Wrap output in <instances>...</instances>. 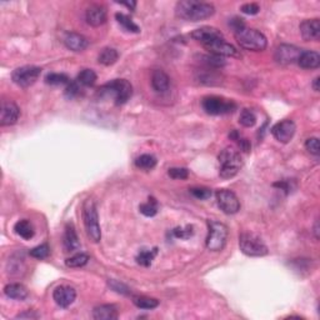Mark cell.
<instances>
[{
    "label": "cell",
    "instance_id": "36",
    "mask_svg": "<svg viewBox=\"0 0 320 320\" xmlns=\"http://www.w3.org/2000/svg\"><path fill=\"white\" fill-rule=\"evenodd\" d=\"M239 123L242 124L243 127H245V128L254 127V125H255V123H256L255 114H254L251 110H249V109H244V110H243L242 113H240Z\"/></svg>",
    "mask_w": 320,
    "mask_h": 320
},
{
    "label": "cell",
    "instance_id": "41",
    "mask_svg": "<svg viewBox=\"0 0 320 320\" xmlns=\"http://www.w3.org/2000/svg\"><path fill=\"white\" fill-rule=\"evenodd\" d=\"M168 175L173 179H180V180H184L189 177V172L186 168H172L168 172Z\"/></svg>",
    "mask_w": 320,
    "mask_h": 320
},
{
    "label": "cell",
    "instance_id": "47",
    "mask_svg": "<svg viewBox=\"0 0 320 320\" xmlns=\"http://www.w3.org/2000/svg\"><path fill=\"white\" fill-rule=\"evenodd\" d=\"M274 186L275 188L282 189V190H285L286 193H289V190H290V186H289L288 181H278V183H274Z\"/></svg>",
    "mask_w": 320,
    "mask_h": 320
},
{
    "label": "cell",
    "instance_id": "13",
    "mask_svg": "<svg viewBox=\"0 0 320 320\" xmlns=\"http://www.w3.org/2000/svg\"><path fill=\"white\" fill-rule=\"evenodd\" d=\"M204 48L208 51H210L213 55L216 57H230V58H239V51L237 50L234 45L226 43L225 39L220 38L216 40L212 41V43L204 45Z\"/></svg>",
    "mask_w": 320,
    "mask_h": 320
},
{
    "label": "cell",
    "instance_id": "34",
    "mask_svg": "<svg viewBox=\"0 0 320 320\" xmlns=\"http://www.w3.org/2000/svg\"><path fill=\"white\" fill-rule=\"evenodd\" d=\"M140 213L145 216H154L158 213V202L153 197L149 198L148 202L140 204L139 207Z\"/></svg>",
    "mask_w": 320,
    "mask_h": 320
},
{
    "label": "cell",
    "instance_id": "48",
    "mask_svg": "<svg viewBox=\"0 0 320 320\" xmlns=\"http://www.w3.org/2000/svg\"><path fill=\"white\" fill-rule=\"evenodd\" d=\"M119 4L128 6L130 10H135V8H137V3H135V1H123V3H119Z\"/></svg>",
    "mask_w": 320,
    "mask_h": 320
},
{
    "label": "cell",
    "instance_id": "6",
    "mask_svg": "<svg viewBox=\"0 0 320 320\" xmlns=\"http://www.w3.org/2000/svg\"><path fill=\"white\" fill-rule=\"evenodd\" d=\"M208 225H209V232L207 237V248L212 251H221L228 240V226L214 220L209 221Z\"/></svg>",
    "mask_w": 320,
    "mask_h": 320
},
{
    "label": "cell",
    "instance_id": "22",
    "mask_svg": "<svg viewBox=\"0 0 320 320\" xmlns=\"http://www.w3.org/2000/svg\"><path fill=\"white\" fill-rule=\"evenodd\" d=\"M151 86L155 92L165 93L170 86V79L163 70H154L151 74Z\"/></svg>",
    "mask_w": 320,
    "mask_h": 320
},
{
    "label": "cell",
    "instance_id": "39",
    "mask_svg": "<svg viewBox=\"0 0 320 320\" xmlns=\"http://www.w3.org/2000/svg\"><path fill=\"white\" fill-rule=\"evenodd\" d=\"M173 234L178 239H189L194 235V228L191 225L185 226V228H175L173 230Z\"/></svg>",
    "mask_w": 320,
    "mask_h": 320
},
{
    "label": "cell",
    "instance_id": "45",
    "mask_svg": "<svg viewBox=\"0 0 320 320\" xmlns=\"http://www.w3.org/2000/svg\"><path fill=\"white\" fill-rule=\"evenodd\" d=\"M235 142H237L238 145H239V148L242 149L243 151H247V153L248 151H250L251 145H250V143H249V140L245 139V138H242V135H240V137L238 138Z\"/></svg>",
    "mask_w": 320,
    "mask_h": 320
},
{
    "label": "cell",
    "instance_id": "20",
    "mask_svg": "<svg viewBox=\"0 0 320 320\" xmlns=\"http://www.w3.org/2000/svg\"><path fill=\"white\" fill-rule=\"evenodd\" d=\"M63 244H64L65 251H75L80 249V242L76 235L75 228L73 224H67L65 226L64 237H63Z\"/></svg>",
    "mask_w": 320,
    "mask_h": 320
},
{
    "label": "cell",
    "instance_id": "44",
    "mask_svg": "<svg viewBox=\"0 0 320 320\" xmlns=\"http://www.w3.org/2000/svg\"><path fill=\"white\" fill-rule=\"evenodd\" d=\"M229 27L234 30V33H238L239 30L244 29L245 23L242 18H237V16H235V18H233V19L229 20Z\"/></svg>",
    "mask_w": 320,
    "mask_h": 320
},
{
    "label": "cell",
    "instance_id": "42",
    "mask_svg": "<svg viewBox=\"0 0 320 320\" xmlns=\"http://www.w3.org/2000/svg\"><path fill=\"white\" fill-rule=\"evenodd\" d=\"M305 148L313 155H319L320 148H319V139L318 138H309L305 142Z\"/></svg>",
    "mask_w": 320,
    "mask_h": 320
},
{
    "label": "cell",
    "instance_id": "11",
    "mask_svg": "<svg viewBox=\"0 0 320 320\" xmlns=\"http://www.w3.org/2000/svg\"><path fill=\"white\" fill-rule=\"evenodd\" d=\"M296 125L293 120H289V119H285V120L279 121L272 128V134L278 142L283 144L289 143L291 139H293L294 134H295Z\"/></svg>",
    "mask_w": 320,
    "mask_h": 320
},
{
    "label": "cell",
    "instance_id": "16",
    "mask_svg": "<svg viewBox=\"0 0 320 320\" xmlns=\"http://www.w3.org/2000/svg\"><path fill=\"white\" fill-rule=\"evenodd\" d=\"M76 298L75 289L68 285H60L55 288L54 293H53V299L55 300L59 307L68 308L74 303Z\"/></svg>",
    "mask_w": 320,
    "mask_h": 320
},
{
    "label": "cell",
    "instance_id": "33",
    "mask_svg": "<svg viewBox=\"0 0 320 320\" xmlns=\"http://www.w3.org/2000/svg\"><path fill=\"white\" fill-rule=\"evenodd\" d=\"M88 261H89L88 254L79 253L73 256H70V258H68L67 260H65V265H67L68 268H81V266L85 265Z\"/></svg>",
    "mask_w": 320,
    "mask_h": 320
},
{
    "label": "cell",
    "instance_id": "46",
    "mask_svg": "<svg viewBox=\"0 0 320 320\" xmlns=\"http://www.w3.org/2000/svg\"><path fill=\"white\" fill-rule=\"evenodd\" d=\"M40 317V315L39 314H36V313L34 312V310H28V312H25V313H22V314H19V315H16V318H18V319H24V318H28V319H36V318H39Z\"/></svg>",
    "mask_w": 320,
    "mask_h": 320
},
{
    "label": "cell",
    "instance_id": "15",
    "mask_svg": "<svg viewBox=\"0 0 320 320\" xmlns=\"http://www.w3.org/2000/svg\"><path fill=\"white\" fill-rule=\"evenodd\" d=\"M191 38H193L194 40L199 41V43L204 46L207 45V44L212 43V41L216 40V39L224 38V36L220 30H218L216 28L203 27L197 30H194V32L191 33Z\"/></svg>",
    "mask_w": 320,
    "mask_h": 320
},
{
    "label": "cell",
    "instance_id": "50",
    "mask_svg": "<svg viewBox=\"0 0 320 320\" xmlns=\"http://www.w3.org/2000/svg\"><path fill=\"white\" fill-rule=\"evenodd\" d=\"M314 233H315V238L317 239H319V221H315V225H314Z\"/></svg>",
    "mask_w": 320,
    "mask_h": 320
},
{
    "label": "cell",
    "instance_id": "8",
    "mask_svg": "<svg viewBox=\"0 0 320 320\" xmlns=\"http://www.w3.org/2000/svg\"><path fill=\"white\" fill-rule=\"evenodd\" d=\"M202 107L205 113L210 115H224L230 114L237 109V104L232 100L224 99L220 97H207L203 99Z\"/></svg>",
    "mask_w": 320,
    "mask_h": 320
},
{
    "label": "cell",
    "instance_id": "24",
    "mask_svg": "<svg viewBox=\"0 0 320 320\" xmlns=\"http://www.w3.org/2000/svg\"><path fill=\"white\" fill-rule=\"evenodd\" d=\"M4 294H5L8 298L14 299V300H24V299L28 298L29 293H28L27 288L22 284H18V283H13V284H8V285L4 288Z\"/></svg>",
    "mask_w": 320,
    "mask_h": 320
},
{
    "label": "cell",
    "instance_id": "26",
    "mask_svg": "<svg viewBox=\"0 0 320 320\" xmlns=\"http://www.w3.org/2000/svg\"><path fill=\"white\" fill-rule=\"evenodd\" d=\"M119 58V53L113 48H104L98 55V62L99 64L105 65V67H109V65H113L114 63H116Z\"/></svg>",
    "mask_w": 320,
    "mask_h": 320
},
{
    "label": "cell",
    "instance_id": "35",
    "mask_svg": "<svg viewBox=\"0 0 320 320\" xmlns=\"http://www.w3.org/2000/svg\"><path fill=\"white\" fill-rule=\"evenodd\" d=\"M200 59H202V63L203 64L207 65L208 69H215V68H220V67H224L225 65V62H224L223 59H221L220 57H216V55H202L200 57Z\"/></svg>",
    "mask_w": 320,
    "mask_h": 320
},
{
    "label": "cell",
    "instance_id": "30",
    "mask_svg": "<svg viewBox=\"0 0 320 320\" xmlns=\"http://www.w3.org/2000/svg\"><path fill=\"white\" fill-rule=\"evenodd\" d=\"M156 254H158V249H156V248H154L153 250L143 249V250H140L139 254L137 255V263L143 266H150L154 258L156 256Z\"/></svg>",
    "mask_w": 320,
    "mask_h": 320
},
{
    "label": "cell",
    "instance_id": "10",
    "mask_svg": "<svg viewBox=\"0 0 320 320\" xmlns=\"http://www.w3.org/2000/svg\"><path fill=\"white\" fill-rule=\"evenodd\" d=\"M216 203H218L219 208L223 210L225 214H235L240 210V202L238 197L233 193L232 190L228 189H220L215 193Z\"/></svg>",
    "mask_w": 320,
    "mask_h": 320
},
{
    "label": "cell",
    "instance_id": "5",
    "mask_svg": "<svg viewBox=\"0 0 320 320\" xmlns=\"http://www.w3.org/2000/svg\"><path fill=\"white\" fill-rule=\"evenodd\" d=\"M100 94H111L116 105H123L132 98L133 86L125 79H114L99 89Z\"/></svg>",
    "mask_w": 320,
    "mask_h": 320
},
{
    "label": "cell",
    "instance_id": "32",
    "mask_svg": "<svg viewBox=\"0 0 320 320\" xmlns=\"http://www.w3.org/2000/svg\"><path fill=\"white\" fill-rule=\"evenodd\" d=\"M45 83L49 85H68L70 83V79L67 74L50 73L45 76Z\"/></svg>",
    "mask_w": 320,
    "mask_h": 320
},
{
    "label": "cell",
    "instance_id": "49",
    "mask_svg": "<svg viewBox=\"0 0 320 320\" xmlns=\"http://www.w3.org/2000/svg\"><path fill=\"white\" fill-rule=\"evenodd\" d=\"M319 81H320V78L319 76H317V78L314 79V81H313V89H314L315 92H319Z\"/></svg>",
    "mask_w": 320,
    "mask_h": 320
},
{
    "label": "cell",
    "instance_id": "17",
    "mask_svg": "<svg viewBox=\"0 0 320 320\" xmlns=\"http://www.w3.org/2000/svg\"><path fill=\"white\" fill-rule=\"evenodd\" d=\"M301 38L305 41H318L320 39V22L319 19H308L301 23L300 27Z\"/></svg>",
    "mask_w": 320,
    "mask_h": 320
},
{
    "label": "cell",
    "instance_id": "31",
    "mask_svg": "<svg viewBox=\"0 0 320 320\" xmlns=\"http://www.w3.org/2000/svg\"><path fill=\"white\" fill-rule=\"evenodd\" d=\"M133 303L140 309L151 310L159 305V300L154 298H148V296H135L133 299Z\"/></svg>",
    "mask_w": 320,
    "mask_h": 320
},
{
    "label": "cell",
    "instance_id": "19",
    "mask_svg": "<svg viewBox=\"0 0 320 320\" xmlns=\"http://www.w3.org/2000/svg\"><path fill=\"white\" fill-rule=\"evenodd\" d=\"M64 44L69 50L75 51H83L88 48L89 41L84 35L78 34V33H67L64 38Z\"/></svg>",
    "mask_w": 320,
    "mask_h": 320
},
{
    "label": "cell",
    "instance_id": "23",
    "mask_svg": "<svg viewBox=\"0 0 320 320\" xmlns=\"http://www.w3.org/2000/svg\"><path fill=\"white\" fill-rule=\"evenodd\" d=\"M93 318L97 320H115L118 319V309L110 304L99 305L93 310Z\"/></svg>",
    "mask_w": 320,
    "mask_h": 320
},
{
    "label": "cell",
    "instance_id": "4",
    "mask_svg": "<svg viewBox=\"0 0 320 320\" xmlns=\"http://www.w3.org/2000/svg\"><path fill=\"white\" fill-rule=\"evenodd\" d=\"M83 220L86 235L93 243H99L102 239V230L99 225V218L95 203L92 199H86L83 204Z\"/></svg>",
    "mask_w": 320,
    "mask_h": 320
},
{
    "label": "cell",
    "instance_id": "3",
    "mask_svg": "<svg viewBox=\"0 0 320 320\" xmlns=\"http://www.w3.org/2000/svg\"><path fill=\"white\" fill-rule=\"evenodd\" d=\"M218 159L219 164H220L219 175L223 179H232V178H234L239 173L240 168L243 165V159L240 153L232 148H226L224 150H221Z\"/></svg>",
    "mask_w": 320,
    "mask_h": 320
},
{
    "label": "cell",
    "instance_id": "12",
    "mask_svg": "<svg viewBox=\"0 0 320 320\" xmlns=\"http://www.w3.org/2000/svg\"><path fill=\"white\" fill-rule=\"evenodd\" d=\"M301 49L296 48L294 45H289V44H282L277 48L274 54V59L277 63L282 65H289L293 63L298 62L299 57L301 54Z\"/></svg>",
    "mask_w": 320,
    "mask_h": 320
},
{
    "label": "cell",
    "instance_id": "2",
    "mask_svg": "<svg viewBox=\"0 0 320 320\" xmlns=\"http://www.w3.org/2000/svg\"><path fill=\"white\" fill-rule=\"evenodd\" d=\"M235 39H237L238 44L242 46L245 50L251 51H263L265 50L268 46V40L266 36L256 29H251V28H247L239 30L238 33H234Z\"/></svg>",
    "mask_w": 320,
    "mask_h": 320
},
{
    "label": "cell",
    "instance_id": "18",
    "mask_svg": "<svg viewBox=\"0 0 320 320\" xmlns=\"http://www.w3.org/2000/svg\"><path fill=\"white\" fill-rule=\"evenodd\" d=\"M85 19L89 25L95 28L100 27L107 22V10H105L104 6L99 5V4L90 5L86 9Z\"/></svg>",
    "mask_w": 320,
    "mask_h": 320
},
{
    "label": "cell",
    "instance_id": "7",
    "mask_svg": "<svg viewBox=\"0 0 320 320\" xmlns=\"http://www.w3.org/2000/svg\"><path fill=\"white\" fill-rule=\"evenodd\" d=\"M239 247L248 256H264L268 254V247L260 237L253 233H243L239 237Z\"/></svg>",
    "mask_w": 320,
    "mask_h": 320
},
{
    "label": "cell",
    "instance_id": "43",
    "mask_svg": "<svg viewBox=\"0 0 320 320\" xmlns=\"http://www.w3.org/2000/svg\"><path fill=\"white\" fill-rule=\"evenodd\" d=\"M240 10L244 14H248V15H255L260 11V6L256 3H247L244 5H242Z\"/></svg>",
    "mask_w": 320,
    "mask_h": 320
},
{
    "label": "cell",
    "instance_id": "28",
    "mask_svg": "<svg viewBox=\"0 0 320 320\" xmlns=\"http://www.w3.org/2000/svg\"><path fill=\"white\" fill-rule=\"evenodd\" d=\"M135 165L139 169L143 170H151L155 168L156 165V158L151 154H143V155L138 156L135 159Z\"/></svg>",
    "mask_w": 320,
    "mask_h": 320
},
{
    "label": "cell",
    "instance_id": "1",
    "mask_svg": "<svg viewBox=\"0 0 320 320\" xmlns=\"http://www.w3.org/2000/svg\"><path fill=\"white\" fill-rule=\"evenodd\" d=\"M215 13V8L210 3H203L197 0H181L175 5V15L183 20L200 22L210 18Z\"/></svg>",
    "mask_w": 320,
    "mask_h": 320
},
{
    "label": "cell",
    "instance_id": "38",
    "mask_svg": "<svg viewBox=\"0 0 320 320\" xmlns=\"http://www.w3.org/2000/svg\"><path fill=\"white\" fill-rule=\"evenodd\" d=\"M80 93H81V85L78 83V81H70L64 90L65 98H68V99H74V98L79 97Z\"/></svg>",
    "mask_w": 320,
    "mask_h": 320
},
{
    "label": "cell",
    "instance_id": "37",
    "mask_svg": "<svg viewBox=\"0 0 320 320\" xmlns=\"http://www.w3.org/2000/svg\"><path fill=\"white\" fill-rule=\"evenodd\" d=\"M30 256L35 259H39V260H43V259H46L50 254V248H49L48 244H41L35 247L34 249L30 250Z\"/></svg>",
    "mask_w": 320,
    "mask_h": 320
},
{
    "label": "cell",
    "instance_id": "29",
    "mask_svg": "<svg viewBox=\"0 0 320 320\" xmlns=\"http://www.w3.org/2000/svg\"><path fill=\"white\" fill-rule=\"evenodd\" d=\"M97 79L98 76L94 70L84 69L78 74L76 81H78L81 86H93L95 84V81H97Z\"/></svg>",
    "mask_w": 320,
    "mask_h": 320
},
{
    "label": "cell",
    "instance_id": "40",
    "mask_svg": "<svg viewBox=\"0 0 320 320\" xmlns=\"http://www.w3.org/2000/svg\"><path fill=\"white\" fill-rule=\"evenodd\" d=\"M189 191L194 198L199 200H207L212 197V190L208 188H191L189 189Z\"/></svg>",
    "mask_w": 320,
    "mask_h": 320
},
{
    "label": "cell",
    "instance_id": "21",
    "mask_svg": "<svg viewBox=\"0 0 320 320\" xmlns=\"http://www.w3.org/2000/svg\"><path fill=\"white\" fill-rule=\"evenodd\" d=\"M298 65L303 69H317L320 65V55L317 51H301L298 59Z\"/></svg>",
    "mask_w": 320,
    "mask_h": 320
},
{
    "label": "cell",
    "instance_id": "14",
    "mask_svg": "<svg viewBox=\"0 0 320 320\" xmlns=\"http://www.w3.org/2000/svg\"><path fill=\"white\" fill-rule=\"evenodd\" d=\"M20 115V110L18 105L13 102H4L1 105L0 113V124L1 127H10L18 121Z\"/></svg>",
    "mask_w": 320,
    "mask_h": 320
},
{
    "label": "cell",
    "instance_id": "9",
    "mask_svg": "<svg viewBox=\"0 0 320 320\" xmlns=\"http://www.w3.org/2000/svg\"><path fill=\"white\" fill-rule=\"evenodd\" d=\"M41 74V69L34 65H25V67L18 68L11 74V79L14 83L20 88H29L30 85L38 80Z\"/></svg>",
    "mask_w": 320,
    "mask_h": 320
},
{
    "label": "cell",
    "instance_id": "25",
    "mask_svg": "<svg viewBox=\"0 0 320 320\" xmlns=\"http://www.w3.org/2000/svg\"><path fill=\"white\" fill-rule=\"evenodd\" d=\"M14 230H15V233L19 235L20 238H23V239H25V240L32 239L35 234L34 228H33V224L30 223L29 220H25V219L24 220L18 221V223L14 225Z\"/></svg>",
    "mask_w": 320,
    "mask_h": 320
},
{
    "label": "cell",
    "instance_id": "27",
    "mask_svg": "<svg viewBox=\"0 0 320 320\" xmlns=\"http://www.w3.org/2000/svg\"><path fill=\"white\" fill-rule=\"evenodd\" d=\"M115 19H116V22H118L119 24L124 28V30H127V32H129V33H135V34L140 33V28L138 27V25L135 24L132 19H130L129 16L125 15V14L116 13Z\"/></svg>",
    "mask_w": 320,
    "mask_h": 320
}]
</instances>
